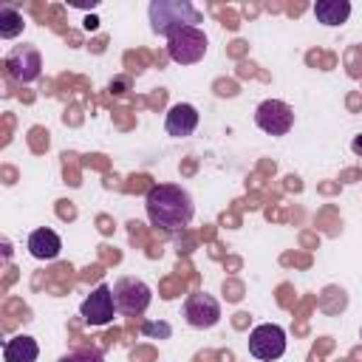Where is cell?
I'll use <instances>...</instances> for the list:
<instances>
[{"instance_id": "cell-18", "label": "cell", "mask_w": 362, "mask_h": 362, "mask_svg": "<svg viewBox=\"0 0 362 362\" xmlns=\"http://www.w3.org/2000/svg\"><path fill=\"white\" fill-rule=\"evenodd\" d=\"M351 150H354L356 156H362V136H356V139L351 141Z\"/></svg>"}, {"instance_id": "cell-1", "label": "cell", "mask_w": 362, "mask_h": 362, "mask_svg": "<svg viewBox=\"0 0 362 362\" xmlns=\"http://www.w3.org/2000/svg\"><path fill=\"white\" fill-rule=\"evenodd\" d=\"M144 209H147V221L164 232L184 229L195 215L192 195L178 184H153L144 195Z\"/></svg>"}, {"instance_id": "cell-11", "label": "cell", "mask_w": 362, "mask_h": 362, "mask_svg": "<svg viewBox=\"0 0 362 362\" xmlns=\"http://www.w3.org/2000/svg\"><path fill=\"white\" fill-rule=\"evenodd\" d=\"M25 246H28V255L37 257V260H54V257H59V252H62L59 235H57L54 229H48V226L34 229V232L28 235Z\"/></svg>"}, {"instance_id": "cell-16", "label": "cell", "mask_w": 362, "mask_h": 362, "mask_svg": "<svg viewBox=\"0 0 362 362\" xmlns=\"http://www.w3.org/2000/svg\"><path fill=\"white\" fill-rule=\"evenodd\" d=\"M141 331H144L147 337H170V334H173V328H170L167 322H144Z\"/></svg>"}, {"instance_id": "cell-15", "label": "cell", "mask_w": 362, "mask_h": 362, "mask_svg": "<svg viewBox=\"0 0 362 362\" xmlns=\"http://www.w3.org/2000/svg\"><path fill=\"white\" fill-rule=\"evenodd\" d=\"M57 362H105V356L99 348H76V351H68L65 356H59Z\"/></svg>"}, {"instance_id": "cell-13", "label": "cell", "mask_w": 362, "mask_h": 362, "mask_svg": "<svg viewBox=\"0 0 362 362\" xmlns=\"http://www.w3.org/2000/svg\"><path fill=\"white\" fill-rule=\"evenodd\" d=\"M314 17L322 25H342L351 17V3L348 0H317L314 3Z\"/></svg>"}, {"instance_id": "cell-2", "label": "cell", "mask_w": 362, "mask_h": 362, "mask_svg": "<svg viewBox=\"0 0 362 362\" xmlns=\"http://www.w3.org/2000/svg\"><path fill=\"white\" fill-rule=\"evenodd\" d=\"M147 14H150V28L156 34H164V37L170 31L181 28V25H198V23H204L201 8L192 6L189 0H153L150 8H147Z\"/></svg>"}, {"instance_id": "cell-19", "label": "cell", "mask_w": 362, "mask_h": 362, "mask_svg": "<svg viewBox=\"0 0 362 362\" xmlns=\"http://www.w3.org/2000/svg\"><path fill=\"white\" fill-rule=\"evenodd\" d=\"M359 339H362V331H359Z\"/></svg>"}, {"instance_id": "cell-6", "label": "cell", "mask_w": 362, "mask_h": 362, "mask_svg": "<svg viewBox=\"0 0 362 362\" xmlns=\"http://www.w3.org/2000/svg\"><path fill=\"white\" fill-rule=\"evenodd\" d=\"M6 68H8V76L14 82L28 85V82L40 79V74H42V57H40L37 45L23 42V45H14L6 54Z\"/></svg>"}, {"instance_id": "cell-9", "label": "cell", "mask_w": 362, "mask_h": 362, "mask_svg": "<svg viewBox=\"0 0 362 362\" xmlns=\"http://www.w3.org/2000/svg\"><path fill=\"white\" fill-rule=\"evenodd\" d=\"M184 320L198 331L215 328L221 322V303L206 291H195L184 303Z\"/></svg>"}, {"instance_id": "cell-3", "label": "cell", "mask_w": 362, "mask_h": 362, "mask_svg": "<svg viewBox=\"0 0 362 362\" xmlns=\"http://www.w3.org/2000/svg\"><path fill=\"white\" fill-rule=\"evenodd\" d=\"M206 45H209V40L198 25H181V28L167 34V54L178 65L201 62L204 54H206Z\"/></svg>"}, {"instance_id": "cell-10", "label": "cell", "mask_w": 362, "mask_h": 362, "mask_svg": "<svg viewBox=\"0 0 362 362\" xmlns=\"http://www.w3.org/2000/svg\"><path fill=\"white\" fill-rule=\"evenodd\" d=\"M198 127V110L189 105V102H175L167 116H164V130L173 136V139H184V136H192V130Z\"/></svg>"}, {"instance_id": "cell-5", "label": "cell", "mask_w": 362, "mask_h": 362, "mask_svg": "<svg viewBox=\"0 0 362 362\" xmlns=\"http://www.w3.org/2000/svg\"><path fill=\"white\" fill-rule=\"evenodd\" d=\"M249 354L260 362H274L286 354V331L277 322H260L249 334Z\"/></svg>"}, {"instance_id": "cell-4", "label": "cell", "mask_w": 362, "mask_h": 362, "mask_svg": "<svg viewBox=\"0 0 362 362\" xmlns=\"http://www.w3.org/2000/svg\"><path fill=\"white\" fill-rule=\"evenodd\" d=\"M110 288H113L116 311L124 314V317H141L153 303L150 286L144 280H139V277H119Z\"/></svg>"}, {"instance_id": "cell-8", "label": "cell", "mask_w": 362, "mask_h": 362, "mask_svg": "<svg viewBox=\"0 0 362 362\" xmlns=\"http://www.w3.org/2000/svg\"><path fill=\"white\" fill-rule=\"evenodd\" d=\"M79 317L88 325H107L116 317V300H113V288L107 283H99L79 305Z\"/></svg>"}, {"instance_id": "cell-17", "label": "cell", "mask_w": 362, "mask_h": 362, "mask_svg": "<svg viewBox=\"0 0 362 362\" xmlns=\"http://www.w3.org/2000/svg\"><path fill=\"white\" fill-rule=\"evenodd\" d=\"M127 85H130L127 76H116V79H110V93H127Z\"/></svg>"}, {"instance_id": "cell-14", "label": "cell", "mask_w": 362, "mask_h": 362, "mask_svg": "<svg viewBox=\"0 0 362 362\" xmlns=\"http://www.w3.org/2000/svg\"><path fill=\"white\" fill-rule=\"evenodd\" d=\"M23 25H25V20H23V14L17 8H11V6L0 8V37L3 40H14L23 31Z\"/></svg>"}, {"instance_id": "cell-12", "label": "cell", "mask_w": 362, "mask_h": 362, "mask_svg": "<svg viewBox=\"0 0 362 362\" xmlns=\"http://www.w3.org/2000/svg\"><path fill=\"white\" fill-rule=\"evenodd\" d=\"M40 345L28 334H17L3 342V362H37Z\"/></svg>"}, {"instance_id": "cell-7", "label": "cell", "mask_w": 362, "mask_h": 362, "mask_svg": "<svg viewBox=\"0 0 362 362\" xmlns=\"http://www.w3.org/2000/svg\"><path fill=\"white\" fill-rule=\"evenodd\" d=\"M255 124L269 136H286L294 127V110L283 99H263L255 107Z\"/></svg>"}]
</instances>
